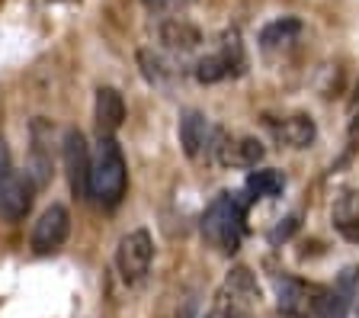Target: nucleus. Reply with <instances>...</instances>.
<instances>
[{"instance_id":"nucleus-21","label":"nucleus","mask_w":359,"mask_h":318,"mask_svg":"<svg viewBox=\"0 0 359 318\" xmlns=\"http://www.w3.org/2000/svg\"><path fill=\"white\" fill-rule=\"evenodd\" d=\"M10 171H13V167H10V148H7V142L0 138V180H4Z\"/></svg>"},{"instance_id":"nucleus-8","label":"nucleus","mask_w":359,"mask_h":318,"mask_svg":"<svg viewBox=\"0 0 359 318\" xmlns=\"http://www.w3.org/2000/svg\"><path fill=\"white\" fill-rule=\"evenodd\" d=\"M67 235H71V212L61 203H52L39 216L36 225H32L29 244L36 254H55V251L67 241Z\"/></svg>"},{"instance_id":"nucleus-10","label":"nucleus","mask_w":359,"mask_h":318,"mask_svg":"<svg viewBox=\"0 0 359 318\" xmlns=\"http://www.w3.org/2000/svg\"><path fill=\"white\" fill-rule=\"evenodd\" d=\"M257 299H260V289H257L254 273L247 270V267H234V270L228 273L224 286L218 289V305H228V309L244 312V315L254 312Z\"/></svg>"},{"instance_id":"nucleus-14","label":"nucleus","mask_w":359,"mask_h":318,"mask_svg":"<svg viewBox=\"0 0 359 318\" xmlns=\"http://www.w3.org/2000/svg\"><path fill=\"white\" fill-rule=\"evenodd\" d=\"M330 219H334V228L346 241H359V193L356 190H346V193H340L334 199Z\"/></svg>"},{"instance_id":"nucleus-20","label":"nucleus","mask_w":359,"mask_h":318,"mask_svg":"<svg viewBox=\"0 0 359 318\" xmlns=\"http://www.w3.org/2000/svg\"><path fill=\"white\" fill-rule=\"evenodd\" d=\"M205 318H250V315H244V312H234V309H228V305H218L215 303V309H212Z\"/></svg>"},{"instance_id":"nucleus-11","label":"nucleus","mask_w":359,"mask_h":318,"mask_svg":"<svg viewBox=\"0 0 359 318\" xmlns=\"http://www.w3.org/2000/svg\"><path fill=\"white\" fill-rule=\"evenodd\" d=\"M215 161L224 167H257L263 161V145L257 138H231L222 129L218 135V148H215Z\"/></svg>"},{"instance_id":"nucleus-3","label":"nucleus","mask_w":359,"mask_h":318,"mask_svg":"<svg viewBox=\"0 0 359 318\" xmlns=\"http://www.w3.org/2000/svg\"><path fill=\"white\" fill-rule=\"evenodd\" d=\"M273 289H276L279 312L289 318H318L321 315L324 299H327V286L299 280V277H289V273L276 277V280H273Z\"/></svg>"},{"instance_id":"nucleus-22","label":"nucleus","mask_w":359,"mask_h":318,"mask_svg":"<svg viewBox=\"0 0 359 318\" xmlns=\"http://www.w3.org/2000/svg\"><path fill=\"white\" fill-rule=\"evenodd\" d=\"M353 309L359 315V270H353Z\"/></svg>"},{"instance_id":"nucleus-15","label":"nucleus","mask_w":359,"mask_h":318,"mask_svg":"<svg viewBox=\"0 0 359 318\" xmlns=\"http://www.w3.org/2000/svg\"><path fill=\"white\" fill-rule=\"evenodd\" d=\"M161 42H164L167 52L187 55V52H193V48L202 42V32L196 29L193 23H187V20L173 16V20H167V23L161 26Z\"/></svg>"},{"instance_id":"nucleus-7","label":"nucleus","mask_w":359,"mask_h":318,"mask_svg":"<svg viewBox=\"0 0 359 318\" xmlns=\"http://www.w3.org/2000/svg\"><path fill=\"white\" fill-rule=\"evenodd\" d=\"M36 187L29 171H10L0 180V219L4 222H20L26 219V212L36 203Z\"/></svg>"},{"instance_id":"nucleus-6","label":"nucleus","mask_w":359,"mask_h":318,"mask_svg":"<svg viewBox=\"0 0 359 318\" xmlns=\"http://www.w3.org/2000/svg\"><path fill=\"white\" fill-rule=\"evenodd\" d=\"M151 260H154V244H151V235L144 228H135L116 248V267H119L122 280L126 283H138L144 273L151 270Z\"/></svg>"},{"instance_id":"nucleus-17","label":"nucleus","mask_w":359,"mask_h":318,"mask_svg":"<svg viewBox=\"0 0 359 318\" xmlns=\"http://www.w3.org/2000/svg\"><path fill=\"white\" fill-rule=\"evenodd\" d=\"M138 65H142V74L148 77L154 87H170V84L177 81V74H180V71L173 68L164 55H161V52H148V48H144V52H138Z\"/></svg>"},{"instance_id":"nucleus-13","label":"nucleus","mask_w":359,"mask_h":318,"mask_svg":"<svg viewBox=\"0 0 359 318\" xmlns=\"http://www.w3.org/2000/svg\"><path fill=\"white\" fill-rule=\"evenodd\" d=\"M93 116H97L100 135H116L122 119H126V100H122V93L116 91V87H100Z\"/></svg>"},{"instance_id":"nucleus-12","label":"nucleus","mask_w":359,"mask_h":318,"mask_svg":"<svg viewBox=\"0 0 359 318\" xmlns=\"http://www.w3.org/2000/svg\"><path fill=\"white\" fill-rule=\"evenodd\" d=\"M266 129L269 135L276 138L279 145L285 148H308L318 135L314 129V119L305 113H295V116H285V119H266Z\"/></svg>"},{"instance_id":"nucleus-1","label":"nucleus","mask_w":359,"mask_h":318,"mask_svg":"<svg viewBox=\"0 0 359 318\" xmlns=\"http://www.w3.org/2000/svg\"><path fill=\"white\" fill-rule=\"evenodd\" d=\"M247 206H250V197L234 193V190H224L212 199L202 216V238L209 248H215L218 254H228V258L241 248L247 232Z\"/></svg>"},{"instance_id":"nucleus-16","label":"nucleus","mask_w":359,"mask_h":318,"mask_svg":"<svg viewBox=\"0 0 359 318\" xmlns=\"http://www.w3.org/2000/svg\"><path fill=\"white\" fill-rule=\"evenodd\" d=\"M283 190H285V177L279 171H273V167H257L244 180V193L250 199H276L283 197Z\"/></svg>"},{"instance_id":"nucleus-5","label":"nucleus","mask_w":359,"mask_h":318,"mask_svg":"<svg viewBox=\"0 0 359 318\" xmlns=\"http://www.w3.org/2000/svg\"><path fill=\"white\" fill-rule=\"evenodd\" d=\"M218 135H222V129L212 126L199 110H187L180 116V145H183L189 161H215Z\"/></svg>"},{"instance_id":"nucleus-2","label":"nucleus","mask_w":359,"mask_h":318,"mask_svg":"<svg viewBox=\"0 0 359 318\" xmlns=\"http://www.w3.org/2000/svg\"><path fill=\"white\" fill-rule=\"evenodd\" d=\"M128 187V167L116 135H100L97 148L90 154V199L112 209L119 206Z\"/></svg>"},{"instance_id":"nucleus-9","label":"nucleus","mask_w":359,"mask_h":318,"mask_svg":"<svg viewBox=\"0 0 359 318\" xmlns=\"http://www.w3.org/2000/svg\"><path fill=\"white\" fill-rule=\"evenodd\" d=\"M65 171L71 193L81 199H90V148L77 129H71L65 135Z\"/></svg>"},{"instance_id":"nucleus-18","label":"nucleus","mask_w":359,"mask_h":318,"mask_svg":"<svg viewBox=\"0 0 359 318\" xmlns=\"http://www.w3.org/2000/svg\"><path fill=\"white\" fill-rule=\"evenodd\" d=\"M299 32H302L299 20H295V16H283V20H273L269 26H263L260 46L266 48V52L269 48H283V46H289V42H295Z\"/></svg>"},{"instance_id":"nucleus-4","label":"nucleus","mask_w":359,"mask_h":318,"mask_svg":"<svg viewBox=\"0 0 359 318\" xmlns=\"http://www.w3.org/2000/svg\"><path fill=\"white\" fill-rule=\"evenodd\" d=\"M244 68H247V55L244 46H241V36L238 32H224L215 52L202 55L193 65V77L199 84H218L228 81V77H241Z\"/></svg>"},{"instance_id":"nucleus-19","label":"nucleus","mask_w":359,"mask_h":318,"mask_svg":"<svg viewBox=\"0 0 359 318\" xmlns=\"http://www.w3.org/2000/svg\"><path fill=\"white\" fill-rule=\"evenodd\" d=\"M142 4H144V10L154 16H173V13H180V10H187L193 0H142Z\"/></svg>"}]
</instances>
